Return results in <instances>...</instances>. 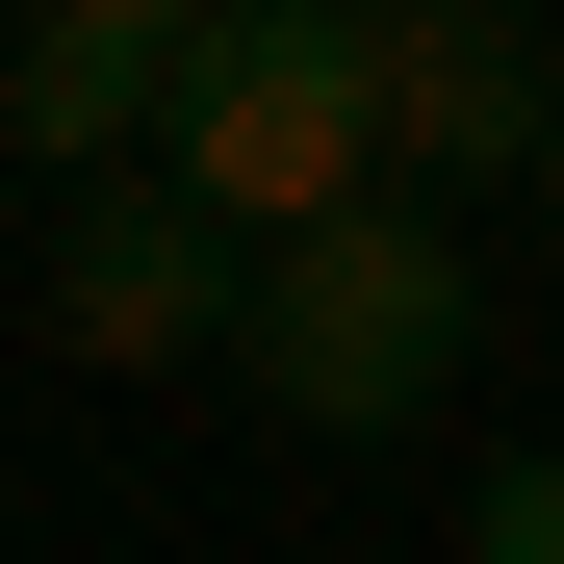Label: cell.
<instances>
[{
	"mask_svg": "<svg viewBox=\"0 0 564 564\" xmlns=\"http://www.w3.org/2000/svg\"><path fill=\"white\" fill-rule=\"evenodd\" d=\"M154 180L206 231H257V257L411 206V180H386V0H231L206 77H180V129H154Z\"/></svg>",
	"mask_w": 564,
	"mask_h": 564,
	"instance_id": "6da1fadb",
	"label": "cell"
},
{
	"mask_svg": "<svg viewBox=\"0 0 564 564\" xmlns=\"http://www.w3.org/2000/svg\"><path fill=\"white\" fill-rule=\"evenodd\" d=\"M462 334H488V282H462L436 206H359L308 257H257V411L282 436H411L462 386Z\"/></svg>",
	"mask_w": 564,
	"mask_h": 564,
	"instance_id": "7a4b0ae2",
	"label": "cell"
},
{
	"mask_svg": "<svg viewBox=\"0 0 564 564\" xmlns=\"http://www.w3.org/2000/svg\"><path fill=\"white\" fill-rule=\"evenodd\" d=\"M52 334L77 359H257V231H206L180 180H104L52 231Z\"/></svg>",
	"mask_w": 564,
	"mask_h": 564,
	"instance_id": "3957f363",
	"label": "cell"
},
{
	"mask_svg": "<svg viewBox=\"0 0 564 564\" xmlns=\"http://www.w3.org/2000/svg\"><path fill=\"white\" fill-rule=\"evenodd\" d=\"M386 180H564V52L513 0H386Z\"/></svg>",
	"mask_w": 564,
	"mask_h": 564,
	"instance_id": "277c9868",
	"label": "cell"
},
{
	"mask_svg": "<svg viewBox=\"0 0 564 564\" xmlns=\"http://www.w3.org/2000/svg\"><path fill=\"white\" fill-rule=\"evenodd\" d=\"M180 77H206V26H180V0H52V26L0 52V154H26V180H154Z\"/></svg>",
	"mask_w": 564,
	"mask_h": 564,
	"instance_id": "5b68a950",
	"label": "cell"
},
{
	"mask_svg": "<svg viewBox=\"0 0 564 564\" xmlns=\"http://www.w3.org/2000/svg\"><path fill=\"white\" fill-rule=\"evenodd\" d=\"M462 564H564V436H513L488 488H462Z\"/></svg>",
	"mask_w": 564,
	"mask_h": 564,
	"instance_id": "8992f818",
	"label": "cell"
},
{
	"mask_svg": "<svg viewBox=\"0 0 564 564\" xmlns=\"http://www.w3.org/2000/svg\"><path fill=\"white\" fill-rule=\"evenodd\" d=\"M539 52H564V26H539Z\"/></svg>",
	"mask_w": 564,
	"mask_h": 564,
	"instance_id": "52a82bcc",
	"label": "cell"
}]
</instances>
